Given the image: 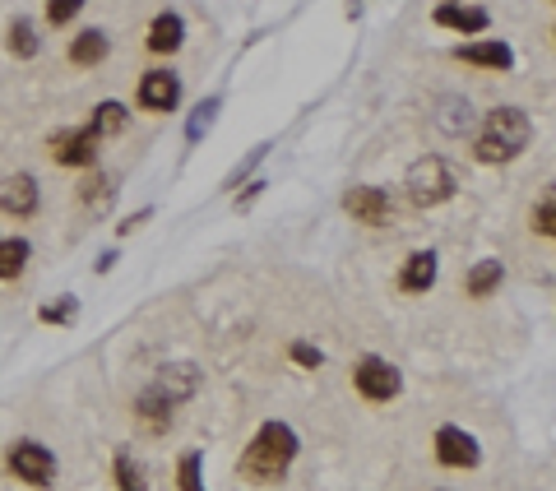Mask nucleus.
Returning a JSON list of instances; mask_svg holds the SVG:
<instances>
[{
    "instance_id": "f257e3e1",
    "label": "nucleus",
    "mask_w": 556,
    "mask_h": 491,
    "mask_svg": "<svg viewBox=\"0 0 556 491\" xmlns=\"http://www.w3.org/2000/svg\"><path fill=\"white\" fill-rule=\"evenodd\" d=\"M292 459H297V431L288 426V422H265L260 431H256V441L246 445V454H241V478L246 482H256V487H269V482H278L288 469H292Z\"/></svg>"
},
{
    "instance_id": "f03ea898",
    "label": "nucleus",
    "mask_w": 556,
    "mask_h": 491,
    "mask_svg": "<svg viewBox=\"0 0 556 491\" xmlns=\"http://www.w3.org/2000/svg\"><path fill=\"white\" fill-rule=\"evenodd\" d=\"M528 140H534V121H528L519 107H491L482 130H478V162H515Z\"/></svg>"
},
{
    "instance_id": "7ed1b4c3",
    "label": "nucleus",
    "mask_w": 556,
    "mask_h": 491,
    "mask_svg": "<svg viewBox=\"0 0 556 491\" xmlns=\"http://www.w3.org/2000/svg\"><path fill=\"white\" fill-rule=\"evenodd\" d=\"M404 185H408V200L417 209H436V204H445V200L455 195L459 177H455V168L440 153H427V158H417L413 168H408Z\"/></svg>"
},
{
    "instance_id": "20e7f679",
    "label": "nucleus",
    "mask_w": 556,
    "mask_h": 491,
    "mask_svg": "<svg viewBox=\"0 0 556 491\" xmlns=\"http://www.w3.org/2000/svg\"><path fill=\"white\" fill-rule=\"evenodd\" d=\"M10 473L28 487H51L56 482V454L42 441H14L10 445Z\"/></svg>"
},
{
    "instance_id": "39448f33",
    "label": "nucleus",
    "mask_w": 556,
    "mask_h": 491,
    "mask_svg": "<svg viewBox=\"0 0 556 491\" xmlns=\"http://www.w3.org/2000/svg\"><path fill=\"white\" fill-rule=\"evenodd\" d=\"M352 380H357V394L371 399V403H389V399L404 390L399 366H389L385 357H361L357 371H352Z\"/></svg>"
},
{
    "instance_id": "423d86ee",
    "label": "nucleus",
    "mask_w": 556,
    "mask_h": 491,
    "mask_svg": "<svg viewBox=\"0 0 556 491\" xmlns=\"http://www.w3.org/2000/svg\"><path fill=\"white\" fill-rule=\"evenodd\" d=\"M51 158L61 162V168H93L98 162V130L93 125L56 130L51 134Z\"/></svg>"
},
{
    "instance_id": "0eeeda50",
    "label": "nucleus",
    "mask_w": 556,
    "mask_h": 491,
    "mask_svg": "<svg viewBox=\"0 0 556 491\" xmlns=\"http://www.w3.org/2000/svg\"><path fill=\"white\" fill-rule=\"evenodd\" d=\"M135 102L144 107V112H177V102H181V74L149 70L144 79H139V89H135Z\"/></svg>"
},
{
    "instance_id": "6e6552de",
    "label": "nucleus",
    "mask_w": 556,
    "mask_h": 491,
    "mask_svg": "<svg viewBox=\"0 0 556 491\" xmlns=\"http://www.w3.org/2000/svg\"><path fill=\"white\" fill-rule=\"evenodd\" d=\"M436 459L445 463V469H478L482 450L464 426H440L436 431Z\"/></svg>"
},
{
    "instance_id": "1a4fd4ad",
    "label": "nucleus",
    "mask_w": 556,
    "mask_h": 491,
    "mask_svg": "<svg viewBox=\"0 0 556 491\" xmlns=\"http://www.w3.org/2000/svg\"><path fill=\"white\" fill-rule=\"evenodd\" d=\"M343 209L352 223H367V228H385L389 223V195L380 185H352L343 195Z\"/></svg>"
},
{
    "instance_id": "9d476101",
    "label": "nucleus",
    "mask_w": 556,
    "mask_h": 491,
    "mask_svg": "<svg viewBox=\"0 0 556 491\" xmlns=\"http://www.w3.org/2000/svg\"><path fill=\"white\" fill-rule=\"evenodd\" d=\"M38 204H42V195H38V181L28 177V172H14V177L0 181V213H10V218H33Z\"/></svg>"
},
{
    "instance_id": "9b49d317",
    "label": "nucleus",
    "mask_w": 556,
    "mask_h": 491,
    "mask_svg": "<svg viewBox=\"0 0 556 491\" xmlns=\"http://www.w3.org/2000/svg\"><path fill=\"white\" fill-rule=\"evenodd\" d=\"M440 29H455V33H487V23H491V14L482 10V5H459V0H445V5H436V14H431Z\"/></svg>"
},
{
    "instance_id": "f8f14e48",
    "label": "nucleus",
    "mask_w": 556,
    "mask_h": 491,
    "mask_svg": "<svg viewBox=\"0 0 556 491\" xmlns=\"http://www.w3.org/2000/svg\"><path fill=\"white\" fill-rule=\"evenodd\" d=\"M153 390L167 399V403H186V399H195V390H200V371L195 366H186V362H177V366H162L158 371V380H153Z\"/></svg>"
},
{
    "instance_id": "ddd939ff",
    "label": "nucleus",
    "mask_w": 556,
    "mask_h": 491,
    "mask_svg": "<svg viewBox=\"0 0 556 491\" xmlns=\"http://www.w3.org/2000/svg\"><path fill=\"white\" fill-rule=\"evenodd\" d=\"M149 51H158V56H172V51L186 42V19L177 10H162L153 23H149Z\"/></svg>"
},
{
    "instance_id": "4468645a",
    "label": "nucleus",
    "mask_w": 556,
    "mask_h": 491,
    "mask_svg": "<svg viewBox=\"0 0 556 491\" xmlns=\"http://www.w3.org/2000/svg\"><path fill=\"white\" fill-rule=\"evenodd\" d=\"M459 61L482 65V70H510V65H515V51H510V42L487 38V42H468V47H459Z\"/></svg>"
},
{
    "instance_id": "2eb2a0df",
    "label": "nucleus",
    "mask_w": 556,
    "mask_h": 491,
    "mask_svg": "<svg viewBox=\"0 0 556 491\" xmlns=\"http://www.w3.org/2000/svg\"><path fill=\"white\" fill-rule=\"evenodd\" d=\"M135 418L139 422H144V431H153V435H162L167 426H172V403H167L153 385L144 390V394H139L135 399Z\"/></svg>"
},
{
    "instance_id": "dca6fc26",
    "label": "nucleus",
    "mask_w": 556,
    "mask_h": 491,
    "mask_svg": "<svg viewBox=\"0 0 556 491\" xmlns=\"http://www.w3.org/2000/svg\"><path fill=\"white\" fill-rule=\"evenodd\" d=\"M5 47H10V56H19V61H33L38 51H42V38H38V23L33 19H10L5 23Z\"/></svg>"
},
{
    "instance_id": "f3484780",
    "label": "nucleus",
    "mask_w": 556,
    "mask_h": 491,
    "mask_svg": "<svg viewBox=\"0 0 556 491\" xmlns=\"http://www.w3.org/2000/svg\"><path fill=\"white\" fill-rule=\"evenodd\" d=\"M436 283V255L431 251H413L399 269V288L404 292H427Z\"/></svg>"
},
{
    "instance_id": "a211bd4d",
    "label": "nucleus",
    "mask_w": 556,
    "mask_h": 491,
    "mask_svg": "<svg viewBox=\"0 0 556 491\" xmlns=\"http://www.w3.org/2000/svg\"><path fill=\"white\" fill-rule=\"evenodd\" d=\"M107 51H111V42L102 29H83L79 38H70V65H102Z\"/></svg>"
},
{
    "instance_id": "6ab92c4d",
    "label": "nucleus",
    "mask_w": 556,
    "mask_h": 491,
    "mask_svg": "<svg viewBox=\"0 0 556 491\" xmlns=\"http://www.w3.org/2000/svg\"><path fill=\"white\" fill-rule=\"evenodd\" d=\"M111 195H117V181H111L107 172H98V162H93V168H89V177L79 181V200H83V209H93V213H107Z\"/></svg>"
},
{
    "instance_id": "aec40b11",
    "label": "nucleus",
    "mask_w": 556,
    "mask_h": 491,
    "mask_svg": "<svg viewBox=\"0 0 556 491\" xmlns=\"http://www.w3.org/2000/svg\"><path fill=\"white\" fill-rule=\"evenodd\" d=\"M28 255H33V246H28L23 237H0V279H19L28 269Z\"/></svg>"
},
{
    "instance_id": "412c9836",
    "label": "nucleus",
    "mask_w": 556,
    "mask_h": 491,
    "mask_svg": "<svg viewBox=\"0 0 556 491\" xmlns=\"http://www.w3.org/2000/svg\"><path fill=\"white\" fill-rule=\"evenodd\" d=\"M500 279H506L500 260H482V264H473V269H468L464 288H468V297H491V292L500 288Z\"/></svg>"
},
{
    "instance_id": "4be33fe9",
    "label": "nucleus",
    "mask_w": 556,
    "mask_h": 491,
    "mask_svg": "<svg viewBox=\"0 0 556 491\" xmlns=\"http://www.w3.org/2000/svg\"><path fill=\"white\" fill-rule=\"evenodd\" d=\"M126 121H130V112H126L121 102H111V98H107V102L93 107V121H89V125L98 130V140H107V134H121Z\"/></svg>"
},
{
    "instance_id": "5701e85b",
    "label": "nucleus",
    "mask_w": 556,
    "mask_h": 491,
    "mask_svg": "<svg viewBox=\"0 0 556 491\" xmlns=\"http://www.w3.org/2000/svg\"><path fill=\"white\" fill-rule=\"evenodd\" d=\"M534 232L538 237H552L556 241V185L547 190V195L534 204Z\"/></svg>"
},
{
    "instance_id": "b1692460",
    "label": "nucleus",
    "mask_w": 556,
    "mask_h": 491,
    "mask_svg": "<svg viewBox=\"0 0 556 491\" xmlns=\"http://www.w3.org/2000/svg\"><path fill=\"white\" fill-rule=\"evenodd\" d=\"M117 491H144V469H139V459H130L126 450L117 454Z\"/></svg>"
},
{
    "instance_id": "393cba45",
    "label": "nucleus",
    "mask_w": 556,
    "mask_h": 491,
    "mask_svg": "<svg viewBox=\"0 0 556 491\" xmlns=\"http://www.w3.org/2000/svg\"><path fill=\"white\" fill-rule=\"evenodd\" d=\"M74 315H79V302H74V297H61V302H47V306L38 311V320H42V324H74Z\"/></svg>"
},
{
    "instance_id": "a878e982",
    "label": "nucleus",
    "mask_w": 556,
    "mask_h": 491,
    "mask_svg": "<svg viewBox=\"0 0 556 491\" xmlns=\"http://www.w3.org/2000/svg\"><path fill=\"white\" fill-rule=\"evenodd\" d=\"M213 116H218V98H209V102H200V107H195V116H190V125H186V140L195 144L200 134H209Z\"/></svg>"
},
{
    "instance_id": "bb28decb",
    "label": "nucleus",
    "mask_w": 556,
    "mask_h": 491,
    "mask_svg": "<svg viewBox=\"0 0 556 491\" xmlns=\"http://www.w3.org/2000/svg\"><path fill=\"white\" fill-rule=\"evenodd\" d=\"M83 5H89V0H47V23H51V29H65V23H70Z\"/></svg>"
},
{
    "instance_id": "cd10ccee",
    "label": "nucleus",
    "mask_w": 556,
    "mask_h": 491,
    "mask_svg": "<svg viewBox=\"0 0 556 491\" xmlns=\"http://www.w3.org/2000/svg\"><path fill=\"white\" fill-rule=\"evenodd\" d=\"M177 482H181V491H204V482H200V454H181V463H177Z\"/></svg>"
},
{
    "instance_id": "c85d7f7f",
    "label": "nucleus",
    "mask_w": 556,
    "mask_h": 491,
    "mask_svg": "<svg viewBox=\"0 0 556 491\" xmlns=\"http://www.w3.org/2000/svg\"><path fill=\"white\" fill-rule=\"evenodd\" d=\"M445 112H450V116H440V130L445 134H464L468 125H473V116H468V102H445Z\"/></svg>"
},
{
    "instance_id": "c756f323",
    "label": "nucleus",
    "mask_w": 556,
    "mask_h": 491,
    "mask_svg": "<svg viewBox=\"0 0 556 491\" xmlns=\"http://www.w3.org/2000/svg\"><path fill=\"white\" fill-rule=\"evenodd\" d=\"M292 362L306 366V371H316L325 357H320V348H311V343H292Z\"/></svg>"
},
{
    "instance_id": "7c9ffc66",
    "label": "nucleus",
    "mask_w": 556,
    "mask_h": 491,
    "mask_svg": "<svg viewBox=\"0 0 556 491\" xmlns=\"http://www.w3.org/2000/svg\"><path fill=\"white\" fill-rule=\"evenodd\" d=\"M149 218H153V209H139L135 218H126V223H121V237H126V232H135V228H144Z\"/></svg>"
},
{
    "instance_id": "2f4dec72",
    "label": "nucleus",
    "mask_w": 556,
    "mask_h": 491,
    "mask_svg": "<svg viewBox=\"0 0 556 491\" xmlns=\"http://www.w3.org/2000/svg\"><path fill=\"white\" fill-rule=\"evenodd\" d=\"M260 190H265V181H250V190H246V195H241L237 204H250V200H256V195H260Z\"/></svg>"
}]
</instances>
